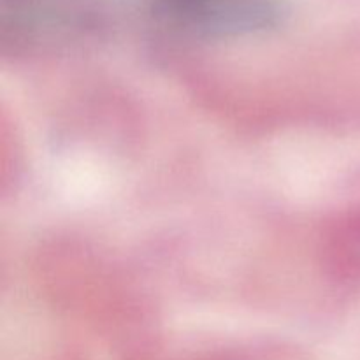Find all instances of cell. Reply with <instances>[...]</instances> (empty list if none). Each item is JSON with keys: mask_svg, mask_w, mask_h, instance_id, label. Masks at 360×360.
I'll return each mask as SVG.
<instances>
[{"mask_svg": "<svg viewBox=\"0 0 360 360\" xmlns=\"http://www.w3.org/2000/svg\"><path fill=\"white\" fill-rule=\"evenodd\" d=\"M176 27L204 35H238L271 27L280 0H150Z\"/></svg>", "mask_w": 360, "mask_h": 360, "instance_id": "1", "label": "cell"}]
</instances>
